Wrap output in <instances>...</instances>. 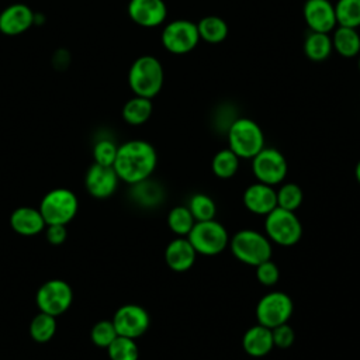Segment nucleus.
Returning a JSON list of instances; mask_svg holds the SVG:
<instances>
[{
  "mask_svg": "<svg viewBox=\"0 0 360 360\" xmlns=\"http://www.w3.org/2000/svg\"><path fill=\"white\" fill-rule=\"evenodd\" d=\"M277 194V207L287 210V211H297L304 200V193L301 187L297 183H283L278 190H276Z\"/></svg>",
  "mask_w": 360,
  "mask_h": 360,
  "instance_id": "nucleus-32",
  "label": "nucleus"
},
{
  "mask_svg": "<svg viewBox=\"0 0 360 360\" xmlns=\"http://www.w3.org/2000/svg\"><path fill=\"white\" fill-rule=\"evenodd\" d=\"M240 158L229 148L218 150L211 160V170L215 177L226 180L236 174Z\"/></svg>",
  "mask_w": 360,
  "mask_h": 360,
  "instance_id": "nucleus-26",
  "label": "nucleus"
},
{
  "mask_svg": "<svg viewBox=\"0 0 360 360\" xmlns=\"http://www.w3.org/2000/svg\"><path fill=\"white\" fill-rule=\"evenodd\" d=\"M165 83L162 62L153 55H141L129 66L128 86L135 96L153 98Z\"/></svg>",
  "mask_w": 360,
  "mask_h": 360,
  "instance_id": "nucleus-2",
  "label": "nucleus"
},
{
  "mask_svg": "<svg viewBox=\"0 0 360 360\" xmlns=\"http://www.w3.org/2000/svg\"><path fill=\"white\" fill-rule=\"evenodd\" d=\"M153 112V104L150 98L141 97V96H132L128 98L122 105V120L134 127L145 124Z\"/></svg>",
  "mask_w": 360,
  "mask_h": 360,
  "instance_id": "nucleus-22",
  "label": "nucleus"
},
{
  "mask_svg": "<svg viewBox=\"0 0 360 360\" xmlns=\"http://www.w3.org/2000/svg\"><path fill=\"white\" fill-rule=\"evenodd\" d=\"M335 13L338 25L360 27V0H336Z\"/></svg>",
  "mask_w": 360,
  "mask_h": 360,
  "instance_id": "nucleus-30",
  "label": "nucleus"
},
{
  "mask_svg": "<svg viewBox=\"0 0 360 360\" xmlns=\"http://www.w3.org/2000/svg\"><path fill=\"white\" fill-rule=\"evenodd\" d=\"M118 145L110 138L98 139L93 146V159L94 163L103 166H112L117 156Z\"/></svg>",
  "mask_w": 360,
  "mask_h": 360,
  "instance_id": "nucleus-34",
  "label": "nucleus"
},
{
  "mask_svg": "<svg viewBox=\"0 0 360 360\" xmlns=\"http://www.w3.org/2000/svg\"><path fill=\"white\" fill-rule=\"evenodd\" d=\"M264 235L271 243L290 248L302 236V224L294 211L276 207L264 218Z\"/></svg>",
  "mask_w": 360,
  "mask_h": 360,
  "instance_id": "nucleus-5",
  "label": "nucleus"
},
{
  "mask_svg": "<svg viewBox=\"0 0 360 360\" xmlns=\"http://www.w3.org/2000/svg\"><path fill=\"white\" fill-rule=\"evenodd\" d=\"M56 316L45 314V312H38L30 322V336L38 342V343H46L49 342L55 333H56Z\"/></svg>",
  "mask_w": 360,
  "mask_h": 360,
  "instance_id": "nucleus-27",
  "label": "nucleus"
},
{
  "mask_svg": "<svg viewBox=\"0 0 360 360\" xmlns=\"http://www.w3.org/2000/svg\"><path fill=\"white\" fill-rule=\"evenodd\" d=\"M197 259V252L186 236H177L170 240L165 249V262L176 273L190 270Z\"/></svg>",
  "mask_w": 360,
  "mask_h": 360,
  "instance_id": "nucleus-18",
  "label": "nucleus"
},
{
  "mask_svg": "<svg viewBox=\"0 0 360 360\" xmlns=\"http://www.w3.org/2000/svg\"><path fill=\"white\" fill-rule=\"evenodd\" d=\"M354 177H356V180H357V183L360 184V160L356 163V166H354Z\"/></svg>",
  "mask_w": 360,
  "mask_h": 360,
  "instance_id": "nucleus-38",
  "label": "nucleus"
},
{
  "mask_svg": "<svg viewBox=\"0 0 360 360\" xmlns=\"http://www.w3.org/2000/svg\"><path fill=\"white\" fill-rule=\"evenodd\" d=\"M252 172L257 181L274 187L284 181L288 172V163L278 149L264 146L252 158Z\"/></svg>",
  "mask_w": 360,
  "mask_h": 360,
  "instance_id": "nucleus-10",
  "label": "nucleus"
},
{
  "mask_svg": "<svg viewBox=\"0 0 360 360\" xmlns=\"http://www.w3.org/2000/svg\"><path fill=\"white\" fill-rule=\"evenodd\" d=\"M231 253L243 264L256 267L271 259L273 246L269 238L256 229H240L229 239Z\"/></svg>",
  "mask_w": 360,
  "mask_h": 360,
  "instance_id": "nucleus-3",
  "label": "nucleus"
},
{
  "mask_svg": "<svg viewBox=\"0 0 360 360\" xmlns=\"http://www.w3.org/2000/svg\"><path fill=\"white\" fill-rule=\"evenodd\" d=\"M245 208L255 215H267L277 207V194L273 186L256 181L249 184L242 195Z\"/></svg>",
  "mask_w": 360,
  "mask_h": 360,
  "instance_id": "nucleus-17",
  "label": "nucleus"
},
{
  "mask_svg": "<svg viewBox=\"0 0 360 360\" xmlns=\"http://www.w3.org/2000/svg\"><path fill=\"white\" fill-rule=\"evenodd\" d=\"M274 347L271 329L256 323L248 328L242 336V349L250 357L260 359L267 356Z\"/></svg>",
  "mask_w": 360,
  "mask_h": 360,
  "instance_id": "nucleus-20",
  "label": "nucleus"
},
{
  "mask_svg": "<svg viewBox=\"0 0 360 360\" xmlns=\"http://www.w3.org/2000/svg\"><path fill=\"white\" fill-rule=\"evenodd\" d=\"M129 194L132 200L142 207H155L160 204L162 200L165 198L163 188L160 187V184L150 180V177L139 183L131 184Z\"/></svg>",
  "mask_w": 360,
  "mask_h": 360,
  "instance_id": "nucleus-25",
  "label": "nucleus"
},
{
  "mask_svg": "<svg viewBox=\"0 0 360 360\" xmlns=\"http://www.w3.org/2000/svg\"><path fill=\"white\" fill-rule=\"evenodd\" d=\"M38 208L46 225H68L77 214L79 200L72 190L56 187L42 197Z\"/></svg>",
  "mask_w": 360,
  "mask_h": 360,
  "instance_id": "nucleus-7",
  "label": "nucleus"
},
{
  "mask_svg": "<svg viewBox=\"0 0 360 360\" xmlns=\"http://www.w3.org/2000/svg\"><path fill=\"white\" fill-rule=\"evenodd\" d=\"M158 165L155 146L145 139H129L118 145L114 170L120 181L135 184L152 176Z\"/></svg>",
  "mask_w": 360,
  "mask_h": 360,
  "instance_id": "nucleus-1",
  "label": "nucleus"
},
{
  "mask_svg": "<svg viewBox=\"0 0 360 360\" xmlns=\"http://www.w3.org/2000/svg\"><path fill=\"white\" fill-rule=\"evenodd\" d=\"M45 236L46 240L51 245H62L66 238H68V231H66V225H60V224H51L45 226Z\"/></svg>",
  "mask_w": 360,
  "mask_h": 360,
  "instance_id": "nucleus-37",
  "label": "nucleus"
},
{
  "mask_svg": "<svg viewBox=\"0 0 360 360\" xmlns=\"http://www.w3.org/2000/svg\"><path fill=\"white\" fill-rule=\"evenodd\" d=\"M294 311L292 300L283 291L266 292L256 304L255 315L257 323L270 329L287 323Z\"/></svg>",
  "mask_w": 360,
  "mask_h": 360,
  "instance_id": "nucleus-9",
  "label": "nucleus"
},
{
  "mask_svg": "<svg viewBox=\"0 0 360 360\" xmlns=\"http://www.w3.org/2000/svg\"><path fill=\"white\" fill-rule=\"evenodd\" d=\"M35 22V13L24 3L7 6L0 13V32L7 37H17L28 31Z\"/></svg>",
  "mask_w": 360,
  "mask_h": 360,
  "instance_id": "nucleus-16",
  "label": "nucleus"
},
{
  "mask_svg": "<svg viewBox=\"0 0 360 360\" xmlns=\"http://www.w3.org/2000/svg\"><path fill=\"white\" fill-rule=\"evenodd\" d=\"M330 34L333 51L339 56L352 59L360 55V34L357 28L338 25Z\"/></svg>",
  "mask_w": 360,
  "mask_h": 360,
  "instance_id": "nucleus-21",
  "label": "nucleus"
},
{
  "mask_svg": "<svg viewBox=\"0 0 360 360\" xmlns=\"http://www.w3.org/2000/svg\"><path fill=\"white\" fill-rule=\"evenodd\" d=\"M118 183L120 179L112 166L93 163L84 176V187L87 193L98 200L111 197L115 193Z\"/></svg>",
  "mask_w": 360,
  "mask_h": 360,
  "instance_id": "nucleus-15",
  "label": "nucleus"
},
{
  "mask_svg": "<svg viewBox=\"0 0 360 360\" xmlns=\"http://www.w3.org/2000/svg\"><path fill=\"white\" fill-rule=\"evenodd\" d=\"M271 335H273L274 347H278V349H288L295 342V332L288 325V322L273 328L271 329Z\"/></svg>",
  "mask_w": 360,
  "mask_h": 360,
  "instance_id": "nucleus-36",
  "label": "nucleus"
},
{
  "mask_svg": "<svg viewBox=\"0 0 360 360\" xmlns=\"http://www.w3.org/2000/svg\"><path fill=\"white\" fill-rule=\"evenodd\" d=\"M186 238L190 240L197 255L201 256H217L229 245L226 228L215 218L197 221Z\"/></svg>",
  "mask_w": 360,
  "mask_h": 360,
  "instance_id": "nucleus-6",
  "label": "nucleus"
},
{
  "mask_svg": "<svg viewBox=\"0 0 360 360\" xmlns=\"http://www.w3.org/2000/svg\"><path fill=\"white\" fill-rule=\"evenodd\" d=\"M195 219L187 205H176L167 214V226L177 236H187Z\"/></svg>",
  "mask_w": 360,
  "mask_h": 360,
  "instance_id": "nucleus-28",
  "label": "nucleus"
},
{
  "mask_svg": "<svg viewBox=\"0 0 360 360\" xmlns=\"http://www.w3.org/2000/svg\"><path fill=\"white\" fill-rule=\"evenodd\" d=\"M110 360H138L139 359V347L135 339L117 336L105 349Z\"/></svg>",
  "mask_w": 360,
  "mask_h": 360,
  "instance_id": "nucleus-29",
  "label": "nucleus"
},
{
  "mask_svg": "<svg viewBox=\"0 0 360 360\" xmlns=\"http://www.w3.org/2000/svg\"><path fill=\"white\" fill-rule=\"evenodd\" d=\"M228 148L240 159H252L264 148L262 127L248 117L233 120L228 127Z\"/></svg>",
  "mask_w": 360,
  "mask_h": 360,
  "instance_id": "nucleus-4",
  "label": "nucleus"
},
{
  "mask_svg": "<svg viewBox=\"0 0 360 360\" xmlns=\"http://www.w3.org/2000/svg\"><path fill=\"white\" fill-rule=\"evenodd\" d=\"M304 53L312 62H323L326 60L332 52V38L330 34L326 32H314L309 31L304 39Z\"/></svg>",
  "mask_w": 360,
  "mask_h": 360,
  "instance_id": "nucleus-23",
  "label": "nucleus"
},
{
  "mask_svg": "<svg viewBox=\"0 0 360 360\" xmlns=\"http://www.w3.org/2000/svg\"><path fill=\"white\" fill-rule=\"evenodd\" d=\"M357 68H359V72H360V55L357 56Z\"/></svg>",
  "mask_w": 360,
  "mask_h": 360,
  "instance_id": "nucleus-39",
  "label": "nucleus"
},
{
  "mask_svg": "<svg viewBox=\"0 0 360 360\" xmlns=\"http://www.w3.org/2000/svg\"><path fill=\"white\" fill-rule=\"evenodd\" d=\"M200 41L197 22L186 18H177L166 22L160 34L163 48L173 55L191 52L197 48Z\"/></svg>",
  "mask_w": 360,
  "mask_h": 360,
  "instance_id": "nucleus-8",
  "label": "nucleus"
},
{
  "mask_svg": "<svg viewBox=\"0 0 360 360\" xmlns=\"http://www.w3.org/2000/svg\"><path fill=\"white\" fill-rule=\"evenodd\" d=\"M187 207H188L190 212L193 214L195 222L214 219L217 215L215 201L208 194H204V193L193 194Z\"/></svg>",
  "mask_w": 360,
  "mask_h": 360,
  "instance_id": "nucleus-31",
  "label": "nucleus"
},
{
  "mask_svg": "<svg viewBox=\"0 0 360 360\" xmlns=\"http://www.w3.org/2000/svg\"><path fill=\"white\" fill-rule=\"evenodd\" d=\"M41 312L59 316L65 314L73 301V291L69 283L60 278H51L39 285L35 295Z\"/></svg>",
  "mask_w": 360,
  "mask_h": 360,
  "instance_id": "nucleus-11",
  "label": "nucleus"
},
{
  "mask_svg": "<svg viewBox=\"0 0 360 360\" xmlns=\"http://www.w3.org/2000/svg\"><path fill=\"white\" fill-rule=\"evenodd\" d=\"M112 323L120 336L138 339L141 338L150 325V318L148 311L138 304L121 305L114 316Z\"/></svg>",
  "mask_w": 360,
  "mask_h": 360,
  "instance_id": "nucleus-12",
  "label": "nucleus"
},
{
  "mask_svg": "<svg viewBox=\"0 0 360 360\" xmlns=\"http://www.w3.org/2000/svg\"><path fill=\"white\" fill-rule=\"evenodd\" d=\"M127 11L131 21L143 28L163 25L167 18L165 0H129Z\"/></svg>",
  "mask_w": 360,
  "mask_h": 360,
  "instance_id": "nucleus-14",
  "label": "nucleus"
},
{
  "mask_svg": "<svg viewBox=\"0 0 360 360\" xmlns=\"http://www.w3.org/2000/svg\"><path fill=\"white\" fill-rule=\"evenodd\" d=\"M255 269H256V278L262 285L271 287L277 284L280 278V270H278V266L271 259L257 264Z\"/></svg>",
  "mask_w": 360,
  "mask_h": 360,
  "instance_id": "nucleus-35",
  "label": "nucleus"
},
{
  "mask_svg": "<svg viewBox=\"0 0 360 360\" xmlns=\"http://www.w3.org/2000/svg\"><path fill=\"white\" fill-rule=\"evenodd\" d=\"M11 229L21 236H34L41 233L46 224L39 211V208L34 207H18L10 215Z\"/></svg>",
  "mask_w": 360,
  "mask_h": 360,
  "instance_id": "nucleus-19",
  "label": "nucleus"
},
{
  "mask_svg": "<svg viewBox=\"0 0 360 360\" xmlns=\"http://www.w3.org/2000/svg\"><path fill=\"white\" fill-rule=\"evenodd\" d=\"M302 17L309 31L314 32L330 34L338 27L335 3L330 0H305Z\"/></svg>",
  "mask_w": 360,
  "mask_h": 360,
  "instance_id": "nucleus-13",
  "label": "nucleus"
},
{
  "mask_svg": "<svg viewBox=\"0 0 360 360\" xmlns=\"http://www.w3.org/2000/svg\"><path fill=\"white\" fill-rule=\"evenodd\" d=\"M197 30L201 41L208 44H221L226 39L229 27L219 15H205L197 22Z\"/></svg>",
  "mask_w": 360,
  "mask_h": 360,
  "instance_id": "nucleus-24",
  "label": "nucleus"
},
{
  "mask_svg": "<svg viewBox=\"0 0 360 360\" xmlns=\"http://www.w3.org/2000/svg\"><path fill=\"white\" fill-rule=\"evenodd\" d=\"M118 336L111 319H101L96 322L90 330L91 342L101 349H107L108 345Z\"/></svg>",
  "mask_w": 360,
  "mask_h": 360,
  "instance_id": "nucleus-33",
  "label": "nucleus"
}]
</instances>
